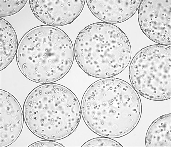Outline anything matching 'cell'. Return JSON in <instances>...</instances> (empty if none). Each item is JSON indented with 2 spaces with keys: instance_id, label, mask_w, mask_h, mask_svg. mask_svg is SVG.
Returning <instances> with one entry per match:
<instances>
[{
  "instance_id": "1",
  "label": "cell",
  "mask_w": 171,
  "mask_h": 147,
  "mask_svg": "<svg viewBox=\"0 0 171 147\" xmlns=\"http://www.w3.org/2000/svg\"><path fill=\"white\" fill-rule=\"evenodd\" d=\"M81 114L87 126L101 136L118 138L131 132L141 118L142 105L138 93L122 79L102 78L85 92Z\"/></svg>"
},
{
  "instance_id": "2",
  "label": "cell",
  "mask_w": 171,
  "mask_h": 147,
  "mask_svg": "<svg viewBox=\"0 0 171 147\" xmlns=\"http://www.w3.org/2000/svg\"><path fill=\"white\" fill-rule=\"evenodd\" d=\"M74 57V47L68 35L49 25L37 26L27 32L19 43L16 54L22 74L31 81L43 84L65 76Z\"/></svg>"
},
{
  "instance_id": "3",
  "label": "cell",
  "mask_w": 171,
  "mask_h": 147,
  "mask_svg": "<svg viewBox=\"0 0 171 147\" xmlns=\"http://www.w3.org/2000/svg\"><path fill=\"white\" fill-rule=\"evenodd\" d=\"M27 127L39 138L61 140L71 134L80 121L81 106L75 94L62 85L43 84L33 89L24 103Z\"/></svg>"
},
{
  "instance_id": "4",
  "label": "cell",
  "mask_w": 171,
  "mask_h": 147,
  "mask_svg": "<svg viewBox=\"0 0 171 147\" xmlns=\"http://www.w3.org/2000/svg\"><path fill=\"white\" fill-rule=\"evenodd\" d=\"M74 56L88 75L104 78L115 76L128 66L131 57L130 43L124 33L112 24H91L78 34Z\"/></svg>"
},
{
  "instance_id": "5",
  "label": "cell",
  "mask_w": 171,
  "mask_h": 147,
  "mask_svg": "<svg viewBox=\"0 0 171 147\" xmlns=\"http://www.w3.org/2000/svg\"><path fill=\"white\" fill-rule=\"evenodd\" d=\"M171 48L154 45L139 51L129 70L132 86L142 96L155 101L171 97Z\"/></svg>"
},
{
  "instance_id": "6",
  "label": "cell",
  "mask_w": 171,
  "mask_h": 147,
  "mask_svg": "<svg viewBox=\"0 0 171 147\" xmlns=\"http://www.w3.org/2000/svg\"><path fill=\"white\" fill-rule=\"evenodd\" d=\"M171 0H142L138 20L141 29L150 39L166 45L171 44Z\"/></svg>"
},
{
  "instance_id": "7",
  "label": "cell",
  "mask_w": 171,
  "mask_h": 147,
  "mask_svg": "<svg viewBox=\"0 0 171 147\" xmlns=\"http://www.w3.org/2000/svg\"><path fill=\"white\" fill-rule=\"evenodd\" d=\"M35 17L48 25H64L74 21L81 13L85 0H30Z\"/></svg>"
},
{
  "instance_id": "8",
  "label": "cell",
  "mask_w": 171,
  "mask_h": 147,
  "mask_svg": "<svg viewBox=\"0 0 171 147\" xmlns=\"http://www.w3.org/2000/svg\"><path fill=\"white\" fill-rule=\"evenodd\" d=\"M0 146L15 142L23 129L24 116L21 105L9 92L0 90Z\"/></svg>"
},
{
  "instance_id": "9",
  "label": "cell",
  "mask_w": 171,
  "mask_h": 147,
  "mask_svg": "<svg viewBox=\"0 0 171 147\" xmlns=\"http://www.w3.org/2000/svg\"><path fill=\"white\" fill-rule=\"evenodd\" d=\"M90 10L96 17L112 24L124 21L139 9L142 0H86Z\"/></svg>"
},
{
  "instance_id": "10",
  "label": "cell",
  "mask_w": 171,
  "mask_h": 147,
  "mask_svg": "<svg viewBox=\"0 0 171 147\" xmlns=\"http://www.w3.org/2000/svg\"><path fill=\"white\" fill-rule=\"evenodd\" d=\"M171 114L162 115L154 120L148 128L145 137L146 146H171Z\"/></svg>"
},
{
  "instance_id": "11",
  "label": "cell",
  "mask_w": 171,
  "mask_h": 147,
  "mask_svg": "<svg viewBox=\"0 0 171 147\" xmlns=\"http://www.w3.org/2000/svg\"><path fill=\"white\" fill-rule=\"evenodd\" d=\"M0 70L4 69L12 62L16 54L17 37L14 29L4 19L0 18Z\"/></svg>"
},
{
  "instance_id": "12",
  "label": "cell",
  "mask_w": 171,
  "mask_h": 147,
  "mask_svg": "<svg viewBox=\"0 0 171 147\" xmlns=\"http://www.w3.org/2000/svg\"><path fill=\"white\" fill-rule=\"evenodd\" d=\"M28 0H0V16L6 17L14 15L21 10Z\"/></svg>"
},
{
  "instance_id": "13",
  "label": "cell",
  "mask_w": 171,
  "mask_h": 147,
  "mask_svg": "<svg viewBox=\"0 0 171 147\" xmlns=\"http://www.w3.org/2000/svg\"><path fill=\"white\" fill-rule=\"evenodd\" d=\"M81 146L123 147V146L111 138L102 136L90 139L83 144Z\"/></svg>"
},
{
  "instance_id": "14",
  "label": "cell",
  "mask_w": 171,
  "mask_h": 147,
  "mask_svg": "<svg viewBox=\"0 0 171 147\" xmlns=\"http://www.w3.org/2000/svg\"><path fill=\"white\" fill-rule=\"evenodd\" d=\"M28 147H64V146L60 143L55 142L54 140H45L34 142L30 145Z\"/></svg>"
}]
</instances>
